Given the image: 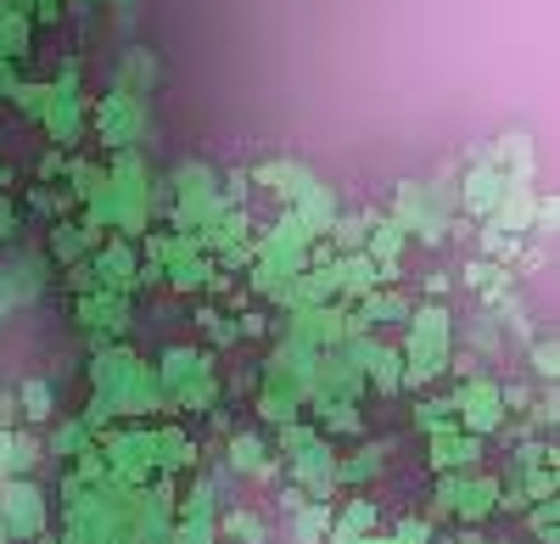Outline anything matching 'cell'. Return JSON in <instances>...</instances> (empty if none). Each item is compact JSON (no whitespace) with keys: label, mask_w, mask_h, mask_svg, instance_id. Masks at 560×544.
<instances>
[{"label":"cell","mask_w":560,"mask_h":544,"mask_svg":"<svg viewBox=\"0 0 560 544\" xmlns=\"http://www.w3.org/2000/svg\"><path fill=\"white\" fill-rule=\"evenodd\" d=\"M90 393H102L113 404V416H163V382L158 366H147L135 348L107 343L96 348V366H90Z\"/></svg>","instance_id":"1"},{"label":"cell","mask_w":560,"mask_h":544,"mask_svg":"<svg viewBox=\"0 0 560 544\" xmlns=\"http://www.w3.org/2000/svg\"><path fill=\"white\" fill-rule=\"evenodd\" d=\"M404 343V387H432L448 366H454V309L427 298V303H415L409 309V321L398 326Z\"/></svg>","instance_id":"2"},{"label":"cell","mask_w":560,"mask_h":544,"mask_svg":"<svg viewBox=\"0 0 560 544\" xmlns=\"http://www.w3.org/2000/svg\"><path fill=\"white\" fill-rule=\"evenodd\" d=\"M158 382H163V404L185 416H213L219 410V371H213V354L191 348V343H174L158 359Z\"/></svg>","instance_id":"3"},{"label":"cell","mask_w":560,"mask_h":544,"mask_svg":"<svg viewBox=\"0 0 560 544\" xmlns=\"http://www.w3.org/2000/svg\"><path fill=\"white\" fill-rule=\"evenodd\" d=\"M258 416L269 427L308 416V371H298V359L287 348H275L269 366L258 371Z\"/></svg>","instance_id":"4"},{"label":"cell","mask_w":560,"mask_h":544,"mask_svg":"<svg viewBox=\"0 0 560 544\" xmlns=\"http://www.w3.org/2000/svg\"><path fill=\"white\" fill-rule=\"evenodd\" d=\"M454 421L465 427V432H477V438H493V432H504V421H510V404H504V387H499V377H465L459 387H454Z\"/></svg>","instance_id":"5"},{"label":"cell","mask_w":560,"mask_h":544,"mask_svg":"<svg viewBox=\"0 0 560 544\" xmlns=\"http://www.w3.org/2000/svg\"><path fill=\"white\" fill-rule=\"evenodd\" d=\"M0 528L12 544H34L45 533V494L34 477H0Z\"/></svg>","instance_id":"6"},{"label":"cell","mask_w":560,"mask_h":544,"mask_svg":"<svg viewBox=\"0 0 560 544\" xmlns=\"http://www.w3.org/2000/svg\"><path fill=\"white\" fill-rule=\"evenodd\" d=\"M102 455L113 466L118 483L140 488V483H152L158 477V461H152V427H118L102 438Z\"/></svg>","instance_id":"7"},{"label":"cell","mask_w":560,"mask_h":544,"mask_svg":"<svg viewBox=\"0 0 560 544\" xmlns=\"http://www.w3.org/2000/svg\"><path fill=\"white\" fill-rule=\"evenodd\" d=\"M287 466H292V483L308 494V500H331L337 494V443L331 438H308L298 455H287Z\"/></svg>","instance_id":"8"},{"label":"cell","mask_w":560,"mask_h":544,"mask_svg":"<svg viewBox=\"0 0 560 544\" xmlns=\"http://www.w3.org/2000/svg\"><path fill=\"white\" fill-rule=\"evenodd\" d=\"M427 455H432V472H471V466H482V455H488V438L465 432V427L454 421V427L427 432Z\"/></svg>","instance_id":"9"},{"label":"cell","mask_w":560,"mask_h":544,"mask_svg":"<svg viewBox=\"0 0 560 544\" xmlns=\"http://www.w3.org/2000/svg\"><path fill=\"white\" fill-rule=\"evenodd\" d=\"M129 314H135L129 292H113V287H90V292H79V321H84L90 332H102V337H118V332L129 326Z\"/></svg>","instance_id":"10"},{"label":"cell","mask_w":560,"mask_h":544,"mask_svg":"<svg viewBox=\"0 0 560 544\" xmlns=\"http://www.w3.org/2000/svg\"><path fill=\"white\" fill-rule=\"evenodd\" d=\"M353 309H359V321H364L370 332H387V326L398 332V326L409 321L415 298H409V292H398V281H382V287H370V292H364Z\"/></svg>","instance_id":"11"},{"label":"cell","mask_w":560,"mask_h":544,"mask_svg":"<svg viewBox=\"0 0 560 544\" xmlns=\"http://www.w3.org/2000/svg\"><path fill=\"white\" fill-rule=\"evenodd\" d=\"M364 253L382 264V281H398V276H404V253H409V231H404L393 213H387V219H370Z\"/></svg>","instance_id":"12"},{"label":"cell","mask_w":560,"mask_h":544,"mask_svg":"<svg viewBox=\"0 0 560 544\" xmlns=\"http://www.w3.org/2000/svg\"><path fill=\"white\" fill-rule=\"evenodd\" d=\"M39 455H45V443L34 438V427L0 421V477H34Z\"/></svg>","instance_id":"13"},{"label":"cell","mask_w":560,"mask_h":544,"mask_svg":"<svg viewBox=\"0 0 560 544\" xmlns=\"http://www.w3.org/2000/svg\"><path fill=\"white\" fill-rule=\"evenodd\" d=\"M152 461H158V477H179V472H191V466H197V443H191V432H185L179 421L152 427Z\"/></svg>","instance_id":"14"},{"label":"cell","mask_w":560,"mask_h":544,"mask_svg":"<svg viewBox=\"0 0 560 544\" xmlns=\"http://www.w3.org/2000/svg\"><path fill=\"white\" fill-rule=\"evenodd\" d=\"M292 197H298V219H303V231H308V236H325V231H331V219H337V197L325 192L319 180L292 174Z\"/></svg>","instance_id":"15"},{"label":"cell","mask_w":560,"mask_h":544,"mask_svg":"<svg viewBox=\"0 0 560 544\" xmlns=\"http://www.w3.org/2000/svg\"><path fill=\"white\" fill-rule=\"evenodd\" d=\"M90 269H96V281L113 287V292H135V287H140V258H135L129 242H107Z\"/></svg>","instance_id":"16"},{"label":"cell","mask_w":560,"mask_h":544,"mask_svg":"<svg viewBox=\"0 0 560 544\" xmlns=\"http://www.w3.org/2000/svg\"><path fill=\"white\" fill-rule=\"evenodd\" d=\"M504 186H510V180H504L493 163H482V169L465 174V186H459V208H465V213H477V219H488V213L499 208Z\"/></svg>","instance_id":"17"},{"label":"cell","mask_w":560,"mask_h":544,"mask_svg":"<svg viewBox=\"0 0 560 544\" xmlns=\"http://www.w3.org/2000/svg\"><path fill=\"white\" fill-rule=\"evenodd\" d=\"M387 472V449L382 443H359L348 455H337V488H370Z\"/></svg>","instance_id":"18"},{"label":"cell","mask_w":560,"mask_h":544,"mask_svg":"<svg viewBox=\"0 0 560 544\" xmlns=\"http://www.w3.org/2000/svg\"><path fill=\"white\" fill-rule=\"evenodd\" d=\"M364 387L376 393V398H398L404 393V354L398 343H376V354H370V366H364Z\"/></svg>","instance_id":"19"},{"label":"cell","mask_w":560,"mask_h":544,"mask_svg":"<svg viewBox=\"0 0 560 544\" xmlns=\"http://www.w3.org/2000/svg\"><path fill=\"white\" fill-rule=\"evenodd\" d=\"M224 455H230V461H224L230 477H264V472H269V438H264V432H236Z\"/></svg>","instance_id":"20"},{"label":"cell","mask_w":560,"mask_h":544,"mask_svg":"<svg viewBox=\"0 0 560 544\" xmlns=\"http://www.w3.org/2000/svg\"><path fill=\"white\" fill-rule=\"evenodd\" d=\"M287 517H292V522H287L292 544H325L337 506H331V500H303V506H298V511H287Z\"/></svg>","instance_id":"21"},{"label":"cell","mask_w":560,"mask_h":544,"mask_svg":"<svg viewBox=\"0 0 560 544\" xmlns=\"http://www.w3.org/2000/svg\"><path fill=\"white\" fill-rule=\"evenodd\" d=\"M219 539L224 544H269V522L258 511H247V506H230L219 517Z\"/></svg>","instance_id":"22"},{"label":"cell","mask_w":560,"mask_h":544,"mask_svg":"<svg viewBox=\"0 0 560 544\" xmlns=\"http://www.w3.org/2000/svg\"><path fill=\"white\" fill-rule=\"evenodd\" d=\"M18 416H23L28 427L51 421V416H57V393H51V382H45V377L23 382V387H18Z\"/></svg>","instance_id":"23"},{"label":"cell","mask_w":560,"mask_h":544,"mask_svg":"<svg viewBox=\"0 0 560 544\" xmlns=\"http://www.w3.org/2000/svg\"><path fill=\"white\" fill-rule=\"evenodd\" d=\"M370 236V213H337L331 231H325V242H331V253H359Z\"/></svg>","instance_id":"24"},{"label":"cell","mask_w":560,"mask_h":544,"mask_svg":"<svg viewBox=\"0 0 560 544\" xmlns=\"http://www.w3.org/2000/svg\"><path fill=\"white\" fill-rule=\"evenodd\" d=\"M90 443H96V432H90L79 416H68V421H57V432H51V443H45V449H51V455H62V461H73V455H84Z\"/></svg>","instance_id":"25"},{"label":"cell","mask_w":560,"mask_h":544,"mask_svg":"<svg viewBox=\"0 0 560 544\" xmlns=\"http://www.w3.org/2000/svg\"><path fill=\"white\" fill-rule=\"evenodd\" d=\"M415 427L420 432H438V427H454V393H432L415 404Z\"/></svg>","instance_id":"26"},{"label":"cell","mask_w":560,"mask_h":544,"mask_svg":"<svg viewBox=\"0 0 560 544\" xmlns=\"http://www.w3.org/2000/svg\"><path fill=\"white\" fill-rule=\"evenodd\" d=\"M337 522L353 528V533H376V528H382V506H376V500H364V494H353L348 506H337Z\"/></svg>","instance_id":"27"},{"label":"cell","mask_w":560,"mask_h":544,"mask_svg":"<svg viewBox=\"0 0 560 544\" xmlns=\"http://www.w3.org/2000/svg\"><path fill=\"white\" fill-rule=\"evenodd\" d=\"M174 544H219V517H174Z\"/></svg>","instance_id":"28"},{"label":"cell","mask_w":560,"mask_h":544,"mask_svg":"<svg viewBox=\"0 0 560 544\" xmlns=\"http://www.w3.org/2000/svg\"><path fill=\"white\" fill-rule=\"evenodd\" d=\"M197 326L219 343V348H236L242 337H236V314H219V309H197Z\"/></svg>","instance_id":"29"},{"label":"cell","mask_w":560,"mask_h":544,"mask_svg":"<svg viewBox=\"0 0 560 544\" xmlns=\"http://www.w3.org/2000/svg\"><path fill=\"white\" fill-rule=\"evenodd\" d=\"M90 242H96V236H84L79 224H57V231H51V253H57L62 264H79V253H84Z\"/></svg>","instance_id":"30"},{"label":"cell","mask_w":560,"mask_h":544,"mask_svg":"<svg viewBox=\"0 0 560 544\" xmlns=\"http://www.w3.org/2000/svg\"><path fill=\"white\" fill-rule=\"evenodd\" d=\"M527 528L538 544H555V500H533L527 506Z\"/></svg>","instance_id":"31"},{"label":"cell","mask_w":560,"mask_h":544,"mask_svg":"<svg viewBox=\"0 0 560 544\" xmlns=\"http://www.w3.org/2000/svg\"><path fill=\"white\" fill-rule=\"evenodd\" d=\"M264 332H269L264 309H247V314H236V337H242V343H253V337H264Z\"/></svg>","instance_id":"32"},{"label":"cell","mask_w":560,"mask_h":544,"mask_svg":"<svg viewBox=\"0 0 560 544\" xmlns=\"http://www.w3.org/2000/svg\"><path fill=\"white\" fill-rule=\"evenodd\" d=\"M533 371L549 382L555 377V337H538V348H533Z\"/></svg>","instance_id":"33"},{"label":"cell","mask_w":560,"mask_h":544,"mask_svg":"<svg viewBox=\"0 0 560 544\" xmlns=\"http://www.w3.org/2000/svg\"><path fill=\"white\" fill-rule=\"evenodd\" d=\"M370 533H353V528H342L337 517H331V533H325V544H364Z\"/></svg>","instance_id":"34"},{"label":"cell","mask_w":560,"mask_h":544,"mask_svg":"<svg viewBox=\"0 0 560 544\" xmlns=\"http://www.w3.org/2000/svg\"><path fill=\"white\" fill-rule=\"evenodd\" d=\"M12 231H18V208H12L7 197H0V242H7Z\"/></svg>","instance_id":"35"},{"label":"cell","mask_w":560,"mask_h":544,"mask_svg":"<svg viewBox=\"0 0 560 544\" xmlns=\"http://www.w3.org/2000/svg\"><path fill=\"white\" fill-rule=\"evenodd\" d=\"M364 544H404V539H398V533H387V528H376V533H370Z\"/></svg>","instance_id":"36"},{"label":"cell","mask_w":560,"mask_h":544,"mask_svg":"<svg viewBox=\"0 0 560 544\" xmlns=\"http://www.w3.org/2000/svg\"><path fill=\"white\" fill-rule=\"evenodd\" d=\"M7 410H12V398H7V393H0V416H7Z\"/></svg>","instance_id":"37"},{"label":"cell","mask_w":560,"mask_h":544,"mask_svg":"<svg viewBox=\"0 0 560 544\" xmlns=\"http://www.w3.org/2000/svg\"><path fill=\"white\" fill-rule=\"evenodd\" d=\"M0 544H12V539H7V528H0Z\"/></svg>","instance_id":"38"},{"label":"cell","mask_w":560,"mask_h":544,"mask_svg":"<svg viewBox=\"0 0 560 544\" xmlns=\"http://www.w3.org/2000/svg\"><path fill=\"white\" fill-rule=\"evenodd\" d=\"M168 544H174V539H168Z\"/></svg>","instance_id":"39"},{"label":"cell","mask_w":560,"mask_h":544,"mask_svg":"<svg viewBox=\"0 0 560 544\" xmlns=\"http://www.w3.org/2000/svg\"><path fill=\"white\" fill-rule=\"evenodd\" d=\"M219 544H224V539H219Z\"/></svg>","instance_id":"40"}]
</instances>
